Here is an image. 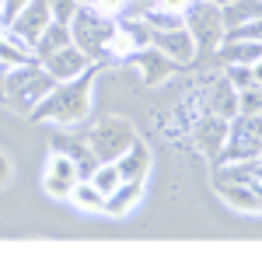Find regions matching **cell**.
<instances>
[{"label": "cell", "instance_id": "cell-1", "mask_svg": "<svg viewBox=\"0 0 262 262\" xmlns=\"http://www.w3.org/2000/svg\"><path fill=\"white\" fill-rule=\"evenodd\" d=\"M91 88H95V67L81 70L70 81H56L49 95L32 108V119L53 126H77L91 116Z\"/></svg>", "mask_w": 262, "mask_h": 262}, {"label": "cell", "instance_id": "cell-2", "mask_svg": "<svg viewBox=\"0 0 262 262\" xmlns=\"http://www.w3.org/2000/svg\"><path fill=\"white\" fill-rule=\"evenodd\" d=\"M53 84H56V81H53V74L32 56V60H25V63L4 67L0 95H4V101H7L11 112H18V116H32V108L49 95Z\"/></svg>", "mask_w": 262, "mask_h": 262}, {"label": "cell", "instance_id": "cell-3", "mask_svg": "<svg viewBox=\"0 0 262 262\" xmlns=\"http://www.w3.org/2000/svg\"><path fill=\"white\" fill-rule=\"evenodd\" d=\"M116 25H119L116 18L98 14L95 7H77L67 28H70V42H74L91 63H98L101 56H105V46H108V39H112Z\"/></svg>", "mask_w": 262, "mask_h": 262}, {"label": "cell", "instance_id": "cell-4", "mask_svg": "<svg viewBox=\"0 0 262 262\" xmlns=\"http://www.w3.org/2000/svg\"><path fill=\"white\" fill-rule=\"evenodd\" d=\"M182 25H185V32L192 35L196 49H210V53L224 42V32H227L221 7L210 4V0H192L189 11L182 14Z\"/></svg>", "mask_w": 262, "mask_h": 262}, {"label": "cell", "instance_id": "cell-5", "mask_svg": "<svg viewBox=\"0 0 262 262\" xmlns=\"http://www.w3.org/2000/svg\"><path fill=\"white\" fill-rule=\"evenodd\" d=\"M262 150V129H259V116H231L227 119V137H224V147L217 154V164L221 161H248V158H259Z\"/></svg>", "mask_w": 262, "mask_h": 262}, {"label": "cell", "instance_id": "cell-6", "mask_svg": "<svg viewBox=\"0 0 262 262\" xmlns=\"http://www.w3.org/2000/svg\"><path fill=\"white\" fill-rule=\"evenodd\" d=\"M133 140H137L133 122L122 119V116H108V119H101L98 126L91 129V137H88V150H91L95 161H116Z\"/></svg>", "mask_w": 262, "mask_h": 262}, {"label": "cell", "instance_id": "cell-7", "mask_svg": "<svg viewBox=\"0 0 262 262\" xmlns=\"http://www.w3.org/2000/svg\"><path fill=\"white\" fill-rule=\"evenodd\" d=\"M81 179V168H77V158L74 154H67V150H53L46 164H42V192L46 196H53V200H67L70 196V189L77 185Z\"/></svg>", "mask_w": 262, "mask_h": 262}, {"label": "cell", "instance_id": "cell-8", "mask_svg": "<svg viewBox=\"0 0 262 262\" xmlns=\"http://www.w3.org/2000/svg\"><path fill=\"white\" fill-rule=\"evenodd\" d=\"M150 46L161 53V56H168L171 63H192L196 60V42H192V35L185 32V25H179V28H164V32H150Z\"/></svg>", "mask_w": 262, "mask_h": 262}, {"label": "cell", "instance_id": "cell-9", "mask_svg": "<svg viewBox=\"0 0 262 262\" xmlns=\"http://www.w3.org/2000/svg\"><path fill=\"white\" fill-rule=\"evenodd\" d=\"M49 21H53V18H49V4H46V0H28L18 14L7 21V28H11L21 42H28V46H32V42L42 35V28H46Z\"/></svg>", "mask_w": 262, "mask_h": 262}, {"label": "cell", "instance_id": "cell-10", "mask_svg": "<svg viewBox=\"0 0 262 262\" xmlns=\"http://www.w3.org/2000/svg\"><path fill=\"white\" fill-rule=\"evenodd\" d=\"M116 168H119V179L122 182H147L150 168H154V154H150V147L137 137V140L116 158Z\"/></svg>", "mask_w": 262, "mask_h": 262}, {"label": "cell", "instance_id": "cell-11", "mask_svg": "<svg viewBox=\"0 0 262 262\" xmlns=\"http://www.w3.org/2000/svg\"><path fill=\"white\" fill-rule=\"evenodd\" d=\"M39 63L53 74V81H70V77H77L81 70L91 67V60L84 56L74 42H70V46H63V49H56L53 56H46V60H39Z\"/></svg>", "mask_w": 262, "mask_h": 262}, {"label": "cell", "instance_id": "cell-12", "mask_svg": "<svg viewBox=\"0 0 262 262\" xmlns=\"http://www.w3.org/2000/svg\"><path fill=\"white\" fill-rule=\"evenodd\" d=\"M224 137H227V119L213 116V112H206V116L196 122V129H192L196 147H200L206 158H213V161H217V154H221V147H224Z\"/></svg>", "mask_w": 262, "mask_h": 262}, {"label": "cell", "instance_id": "cell-13", "mask_svg": "<svg viewBox=\"0 0 262 262\" xmlns=\"http://www.w3.org/2000/svg\"><path fill=\"white\" fill-rule=\"evenodd\" d=\"M217 196H221L234 213H248V217H255L262 206V196L255 185H234V182H217Z\"/></svg>", "mask_w": 262, "mask_h": 262}, {"label": "cell", "instance_id": "cell-14", "mask_svg": "<svg viewBox=\"0 0 262 262\" xmlns=\"http://www.w3.org/2000/svg\"><path fill=\"white\" fill-rule=\"evenodd\" d=\"M143 185H147V182H119V185L105 196V213H108V217H129L143 200Z\"/></svg>", "mask_w": 262, "mask_h": 262}, {"label": "cell", "instance_id": "cell-15", "mask_svg": "<svg viewBox=\"0 0 262 262\" xmlns=\"http://www.w3.org/2000/svg\"><path fill=\"white\" fill-rule=\"evenodd\" d=\"M213 182H234V185H262V171H259V158L248 161H221L213 171Z\"/></svg>", "mask_w": 262, "mask_h": 262}, {"label": "cell", "instance_id": "cell-16", "mask_svg": "<svg viewBox=\"0 0 262 262\" xmlns=\"http://www.w3.org/2000/svg\"><path fill=\"white\" fill-rule=\"evenodd\" d=\"M133 63H137V70L143 74V81H147V84L168 81V74H171V67H175V63L168 60V56H161L154 46H143L140 53L133 56Z\"/></svg>", "mask_w": 262, "mask_h": 262}, {"label": "cell", "instance_id": "cell-17", "mask_svg": "<svg viewBox=\"0 0 262 262\" xmlns=\"http://www.w3.org/2000/svg\"><path fill=\"white\" fill-rule=\"evenodd\" d=\"M63 46H70V28L60 25V21H49V25L42 28V35L32 42V56H35V60H46V56H53Z\"/></svg>", "mask_w": 262, "mask_h": 262}, {"label": "cell", "instance_id": "cell-18", "mask_svg": "<svg viewBox=\"0 0 262 262\" xmlns=\"http://www.w3.org/2000/svg\"><path fill=\"white\" fill-rule=\"evenodd\" d=\"M206 112H213V116H221V119H231V116H238V91L227 84V77H221V81L210 88Z\"/></svg>", "mask_w": 262, "mask_h": 262}, {"label": "cell", "instance_id": "cell-19", "mask_svg": "<svg viewBox=\"0 0 262 262\" xmlns=\"http://www.w3.org/2000/svg\"><path fill=\"white\" fill-rule=\"evenodd\" d=\"M67 203H74L77 213H105V196H101L88 179H77V185L70 189Z\"/></svg>", "mask_w": 262, "mask_h": 262}, {"label": "cell", "instance_id": "cell-20", "mask_svg": "<svg viewBox=\"0 0 262 262\" xmlns=\"http://www.w3.org/2000/svg\"><path fill=\"white\" fill-rule=\"evenodd\" d=\"M213 53H221L224 63H259L262 56L259 42H231V39H224Z\"/></svg>", "mask_w": 262, "mask_h": 262}, {"label": "cell", "instance_id": "cell-21", "mask_svg": "<svg viewBox=\"0 0 262 262\" xmlns=\"http://www.w3.org/2000/svg\"><path fill=\"white\" fill-rule=\"evenodd\" d=\"M88 182L98 189L101 196H108L116 185H119V168H116V161H95V168H91V175H88Z\"/></svg>", "mask_w": 262, "mask_h": 262}, {"label": "cell", "instance_id": "cell-22", "mask_svg": "<svg viewBox=\"0 0 262 262\" xmlns=\"http://www.w3.org/2000/svg\"><path fill=\"white\" fill-rule=\"evenodd\" d=\"M227 84L234 91L259 88V63H227Z\"/></svg>", "mask_w": 262, "mask_h": 262}, {"label": "cell", "instance_id": "cell-23", "mask_svg": "<svg viewBox=\"0 0 262 262\" xmlns=\"http://www.w3.org/2000/svg\"><path fill=\"white\" fill-rule=\"evenodd\" d=\"M224 39H231V42H259V39H262V32H259V18L242 21V25H231V28L224 32Z\"/></svg>", "mask_w": 262, "mask_h": 262}, {"label": "cell", "instance_id": "cell-24", "mask_svg": "<svg viewBox=\"0 0 262 262\" xmlns=\"http://www.w3.org/2000/svg\"><path fill=\"white\" fill-rule=\"evenodd\" d=\"M259 108H262L259 88H245V91H238V112H242V116H259Z\"/></svg>", "mask_w": 262, "mask_h": 262}, {"label": "cell", "instance_id": "cell-25", "mask_svg": "<svg viewBox=\"0 0 262 262\" xmlns=\"http://www.w3.org/2000/svg\"><path fill=\"white\" fill-rule=\"evenodd\" d=\"M46 4H49V18L60 25H70L74 11H77V0H46Z\"/></svg>", "mask_w": 262, "mask_h": 262}, {"label": "cell", "instance_id": "cell-26", "mask_svg": "<svg viewBox=\"0 0 262 262\" xmlns=\"http://www.w3.org/2000/svg\"><path fill=\"white\" fill-rule=\"evenodd\" d=\"M154 4H158V0H126V4H122V14H126V18H147V14L154 11Z\"/></svg>", "mask_w": 262, "mask_h": 262}, {"label": "cell", "instance_id": "cell-27", "mask_svg": "<svg viewBox=\"0 0 262 262\" xmlns=\"http://www.w3.org/2000/svg\"><path fill=\"white\" fill-rule=\"evenodd\" d=\"M189 4H192V0H158V4H154V11H164V14H185V11H189Z\"/></svg>", "mask_w": 262, "mask_h": 262}, {"label": "cell", "instance_id": "cell-28", "mask_svg": "<svg viewBox=\"0 0 262 262\" xmlns=\"http://www.w3.org/2000/svg\"><path fill=\"white\" fill-rule=\"evenodd\" d=\"M122 4H126V0H91V7H95L98 14H108V18H119Z\"/></svg>", "mask_w": 262, "mask_h": 262}, {"label": "cell", "instance_id": "cell-29", "mask_svg": "<svg viewBox=\"0 0 262 262\" xmlns=\"http://www.w3.org/2000/svg\"><path fill=\"white\" fill-rule=\"evenodd\" d=\"M11 179H14V161H11L7 150H0V189H7Z\"/></svg>", "mask_w": 262, "mask_h": 262}, {"label": "cell", "instance_id": "cell-30", "mask_svg": "<svg viewBox=\"0 0 262 262\" xmlns=\"http://www.w3.org/2000/svg\"><path fill=\"white\" fill-rule=\"evenodd\" d=\"M25 4H28V0H0V21L7 25V21L14 18V14H18Z\"/></svg>", "mask_w": 262, "mask_h": 262}, {"label": "cell", "instance_id": "cell-31", "mask_svg": "<svg viewBox=\"0 0 262 262\" xmlns=\"http://www.w3.org/2000/svg\"><path fill=\"white\" fill-rule=\"evenodd\" d=\"M210 4H217V7H224V4H231V0H210Z\"/></svg>", "mask_w": 262, "mask_h": 262}]
</instances>
